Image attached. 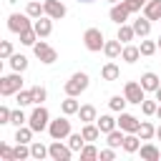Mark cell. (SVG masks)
Segmentation results:
<instances>
[{
  "mask_svg": "<svg viewBox=\"0 0 161 161\" xmlns=\"http://www.w3.org/2000/svg\"><path fill=\"white\" fill-rule=\"evenodd\" d=\"M121 58H123L126 63H136V60L141 58V48H138V45H131V43H126V45H123V53H121Z\"/></svg>",
  "mask_w": 161,
  "mask_h": 161,
  "instance_id": "cell-26",
  "label": "cell"
},
{
  "mask_svg": "<svg viewBox=\"0 0 161 161\" xmlns=\"http://www.w3.org/2000/svg\"><path fill=\"white\" fill-rule=\"evenodd\" d=\"M116 38H118L123 45H126V43H131V40L136 38V30H133V25H126V23H123V25H118V33H116Z\"/></svg>",
  "mask_w": 161,
  "mask_h": 161,
  "instance_id": "cell-27",
  "label": "cell"
},
{
  "mask_svg": "<svg viewBox=\"0 0 161 161\" xmlns=\"http://www.w3.org/2000/svg\"><path fill=\"white\" fill-rule=\"evenodd\" d=\"M18 91H23V73L13 70L8 75H0V96H15Z\"/></svg>",
  "mask_w": 161,
  "mask_h": 161,
  "instance_id": "cell-3",
  "label": "cell"
},
{
  "mask_svg": "<svg viewBox=\"0 0 161 161\" xmlns=\"http://www.w3.org/2000/svg\"><path fill=\"white\" fill-rule=\"evenodd\" d=\"M96 123H98V128H101V133L106 136V133H111L113 128H118V118H113L111 113H101L98 118H96Z\"/></svg>",
  "mask_w": 161,
  "mask_h": 161,
  "instance_id": "cell-14",
  "label": "cell"
},
{
  "mask_svg": "<svg viewBox=\"0 0 161 161\" xmlns=\"http://www.w3.org/2000/svg\"><path fill=\"white\" fill-rule=\"evenodd\" d=\"M50 153H48V146H43L40 141H33L30 143V158H38V161H43V158H48Z\"/></svg>",
  "mask_w": 161,
  "mask_h": 161,
  "instance_id": "cell-30",
  "label": "cell"
},
{
  "mask_svg": "<svg viewBox=\"0 0 161 161\" xmlns=\"http://www.w3.org/2000/svg\"><path fill=\"white\" fill-rule=\"evenodd\" d=\"M128 15H131V10H128L126 0H121V3H113V5H111V10H108V18H111L116 25H123V23L128 20Z\"/></svg>",
  "mask_w": 161,
  "mask_h": 161,
  "instance_id": "cell-10",
  "label": "cell"
},
{
  "mask_svg": "<svg viewBox=\"0 0 161 161\" xmlns=\"http://www.w3.org/2000/svg\"><path fill=\"white\" fill-rule=\"evenodd\" d=\"M28 28H33V18L28 15V13H13L10 18H8V30L10 33H23V30H28Z\"/></svg>",
  "mask_w": 161,
  "mask_h": 161,
  "instance_id": "cell-6",
  "label": "cell"
},
{
  "mask_svg": "<svg viewBox=\"0 0 161 161\" xmlns=\"http://www.w3.org/2000/svg\"><path fill=\"white\" fill-rule=\"evenodd\" d=\"M86 143H88V141L83 138V133H70V136H68V146H70L73 151H78V153H80V148H83Z\"/></svg>",
  "mask_w": 161,
  "mask_h": 161,
  "instance_id": "cell-36",
  "label": "cell"
},
{
  "mask_svg": "<svg viewBox=\"0 0 161 161\" xmlns=\"http://www.w3.org/2000/svg\"><path fill=\"white\" fill-rule=\"evenodd\" d=\"M141 86H143L146 93H153V91L161 86V80H158V75H156L153 70H146V73L141 75Z\"/></svg>",
  "mask_w": 161,
  "mask_h": 161,
  "instance_id": "cell-16",
  "label": "cell"
},
{
  "mask_svg": "<svg viewBox=\"0 0 161 161\" xmlns=\"http://www.w3.org/2000/svg\"><path fill=\"white\" fill-rule=\"evenodd\" d=\"M123 138H126V131H121V128H113L111 133H106V143L111 148H121L123 146Z\"/></svg>",
  "mask_w": 161,
  "mask_h": 161,
  "instance_id": "cell-24",
  "label": "cell"
},
{
  "mask_svg": "<svg viewBox=\"0 0 161 161\" xmlns=\"http://www.w3.org/2000/svg\"><path fill=\"white\" fill-rule=\"evenodd\" d=\"M15 101H18V106H23V108L30 106V103H33V93H30V88H28V91H18V93H15Z\"/></svg>",
  "mask_w": 161,
  "mask_h": 161,
  "instance_id": "cell-40",
  "label": "cell"
},
{
  "mask_svg": "<svg viewBox=\"0 0 161 161\" xmlns=\"http://www.w3.org/2000/svg\"><path fill=\"white\" fill-rule=\"evenodd\" d=\"M98 158H101V161H113V158H116V148H111V146L103 148V151L98 153Z\"/></svg>",
  "mask_w": 161,
  "mask_h": 161,
  "instance_id": "cell-46",
  "label": "cell"
},
{
  "mask_svg": "<svg viewBox=\"0 0 161 161\" xmlns=\"http://www.w3.org/2000/svg\"><path fill=\"white\" fill-rule=\"evenodd\" d=\"M138 48H141V55H146V58H148V55H153V53L158 50V43H156V40H141V45H138Z\"/></svg>",
  "mask_w": 161,
  "mask_h": 161,
  "instance_id": "cell-39",
  "label": "cell"
},
{
  "mask_svg": "<svg viewBox=\"0 0 161 161\" xmlns=\"http://www.w3.org/2000/svg\"><path fill=\"white\" fill-rule=\"evenodd\" d=\"M30 158V143H18L15 146V161H25Z\"/></svg>",
  "mask_w": 161,
  "mask_h": 161,
  "instance_id": "cell-41",
  "label": "cell"
},
{
  "mask_svg": "<svg viewBox=\"0 0 161 161\" xmlns=\"http://www.w3.org/2000/svg\"><path fill=\"white\" fill-rule=\"evenodd\" d=\"M108 3H111V5H113V3H121V0H108Z\"/></svg>",
  "mask_w": 161,
  "mask_h": 161,
  "instance_id": "cell-52",
  "label": "cell"
},
{
  "mask_svg": "<svg viewBox=\"0 0 161 161\" xmlns=\"http://www.w3.org/2000/svg\"><path fill=\"white\" fill-rule=\"evenodd\" d=\"M10 55H13V43H10V40H3V43H0V58L8 60Z\"/></svg>",
  "mask_w": 161,
  "mask_h": 161,
  "instance_id": "cell-44",
  "label": "cell"
},
{
  "mask_svg": "<svg viewBox=\"0 0 161 161\" xmlns=\"http://www.w3.org/2000/svg\"><path fill=\"white\" fill-rule=\"evenodd\" d=\"M123 96H126V101H128V103L141 106V103H143V98H146V91H143L141 80H128V83L123 86Z\"/></svg>",
  "mask_w": 161,
  "mask_h": 161,
  "instance_id": "cell-8",
  "label": "cell"
},
{
  "mask_svg": "<svg viewBox=\"0 0 161 161\" xmlns=\"http://www.w3.org/2000/svg\"><path fill=\"white\" fill-rule=\"evenodd\" d=\"M148 0H126V5H128V10L131 13H138V10H143V5H146Z\"/></svg>",
  "mask_w": 161,
  "mask_h": 161,
  "instance_id": "cell-45",
  "label": "cell"
},
{
  "mask_svg": "<svg viewBox=\"0 0 161 161\" xmlns=\"http://www.w3.org/2000/svg\"><path fill=\"white\" fill-rule=\"evenodd\" d=\"M80 133H83V138H86L88 143H93V141L101 138V128H98V123H83Z\"/></svg>",
  "mask_w": 161,
  "mask_h": 161,
  "instance_id": "cell-23",
  "label": "cell"
},
{
  "mask_svg": "<svg viewBox=\"0 0 161 161\" xmlns=\"http://www.w3.org/2000/svg\"><path fill=\"white\" fill-rule=\"evenodd\" d=\"M88 86H91V78H88V73L78 70V73H73V75L65 80L63 91H65V96H80V93H83Z\"/></svg>",
  "mask_w": 161,
  "mask_h": 161,
  "instance_id": "cell-2",
  "label": "cell"
},
{
  "mask_svg": "<svg viewBox=\"0 0 161 161\" xmlns=\"http://www.w3.org/2000/svg\"><path fill=\"white\" fill-rule=\"evenodd\" d=\"M78 118H80L83 123H96V118H98V111H96V106H91V103L80 106V111H78Z\"/></svg>",
  "mask_w": 161,
  "mask_h": 161,
  "instance_id": "cell-22",
  "label": "cell"
},
{
  "mask_svg": "<svg viewBox=\"0 0 161 161\" xmlns=\"http://www.w3.org/2000/svg\"><path fill=\"white\" fill-rule=\"evenodd\" d=\"M8 63H10V68L18 70V73H23V70L28 68V58H25L23 53H13V55L8 58Z\"/></svg>",
  "mask_w": 161,
  "mask_h": 161,
  "instance_id": "cell-28",
  "label": "cell"
},
{
  "mask_svg": "<svg viewBox=\"0 0 161 161\" xmlns=\"http://www.w3.org/2000/svg\"><path fill=\"white\" fill-rule=\"evenodd\" d=\"M48 153H50V158H53V161H70L73 148H70L68 143H63L60 138H53V141H50V146H48Z\"/></svg>",
  "mask_w": 161,
  "mask_h": 161,
  "instance_id": "cell-9",
  "label": "cell"
},
{
  "mask_svg": "<svg viewBox=\"0 0 161 161\" xmlns=\"http://www.w3.org/2000/svg\"><path fill=\"white\" fill-rule=\"evenodd\" d=\"M121 148H123L126 153H138V148H141V136H138V133H126Z\"/></svg>",
  "mask_w": 161,
  "mask_h": 161,
  "instance_id": "cell-18",
  "label": "cell"
},
{
  "mask_svg": "<svg viewBox=\"0 0 161 161\" xmlns=\"http://www.w3.org/2000/svg\"><path fill=\"white\" fill-rule=\"evenodd\" d=\"M156 116H158V121H161V103H158V108H156Z\"/></svg>",
  "mask_w": 161,
  "mask_h": 161,
  "instance_id": "cell-50",
  "label": "cell"
},
{
  "mask_svg": "<svg viewBox=\"0 0 161 161\" xmlns=\"http://www.w3.org/2000/svg\"><path fill=\"white\" fill-rule=\"evenodd\" d=\"M38 40H40V38H38L35 28H28V30H23V33H20V43H23V45H30V48H33Z\"/></svg>",
  "mask_w": 161,
  "mask_h": 161,
  "instance_id": "cell-33",
  "label": "cell"
},
{
  "mask_svg": "<svg viewBox=\"0 0 161 161\" xmlns=\"http://www.w3.org/2000/svg\"><path fill=\"white\" fill-rule=\"evenodd\" d=\"M30 93H33V106H40V103L48 98V91H45L43 86H33V88H30Z\"/></svg>",
  "mask_w": 161,
  "mask_h": 161,
  "instance_id": "cell-37",
  "label": "cell"
},
{
  "mask_svg": "<svg viewBox=\"0 0 161 161\" xmlns=\"http://www.w3.org/2000/svg\"><path fill=\"white\" fill-rule=\"evenodd\" d=\"M156 108H158V101H148V98H143V103H141L143 116H156Z\"/></svg>",
  "mask_w": 161,
  "mask_h": 161,
  "instance_id": "cell-42",
  "label": "cell"
},
{
  "mask_svg": "<svg viewBox=\"0 0 161 161\" xmlns=\"http://www.w3.org/2000/svg\"><path fill=\"white\" fill-rule=\"evenodd\" d=\"M10 116H13V111L8 106H0V123H10Z\"/></svg>",
  "mask_w": 161,
  "mask_h": 161,
  "instance_id": "cell-47",
  "label": "cell"
},
{
  "mask_svg": "<svg viewBox=\"0 0 161 161\" xmlns=\"http://www.w3.org/2000/svg\"><path fill=\"white\" fill-rule=\"evenodd\" d=\"M143 15L153 23V20H161V0H148L143 5Z\"/></svg>",
  "mask_w": 161,
  "mask_h": 161,
  "instance_id": "cell-20",
  "label": "cell"
},
{
  "mask_svg": "<svg viewBox=\"0 0 161 161\" xmlns=\"http://www.w3.org/2000/svg\"><path fill=\"white\" fill-rule=\"evenodd\" d=\"M156 138L161 141V126H156Z\"/></svg>",
  "mask_w": 161,
  "mask_h": 161,
  "instance_id": "cell-49",
  "label": "cell"
},
{
  "mask_svg": "<svg viewBox=\"0 0 161 161\" xmlns=\"http://www.w3.org/2000/svg\"><path fill=\"white\" fill-rule=\"evenodd\" d=\"M43 5H45V15H50L53 20H60V18H65V13H68L60 0H45Z\"/></svg>",
  "mask_w": 161,
  "mask_h": 161,
  "instance_id": "cell-13",
  "label": "cell"
},
{
  "mask_svg": "<svg viewBox=\"0 0 161 161\" xmlns=\"http://www.w3.org/2000/svg\"><path fill=\"white\" fill-rule=\"evenodd\" d=\"M83 45H86V50H91V53L103 50V45H106L103 30H101V28H88V30L83 33Z\"/></svg>",
  "mask_w": 161,
  "mask_h": 161,
  "instance_id": "cell-4",
  "label": "cell"
},
{
  "mask_svg": "<svg viewBox=\"0 0 161 161\" xmlns=\"http://www.w3.org/2000/svg\"><path fill=\"white\" fill-rule=\"evenodd\" d=\"M48 133H50V138H68L73 131H70V121H68V116L63 113V116H58V118H53L50 121V126H48Z\"/></svg>",
  "mask_w": 161,
  "mask_h": 161,
  "instance_id": "cell-5",
  "label": "cell"
},
{
  "mask_svg": "<svg viewBox=\"0 0 161 161\" xmlns=\"http://www.w3.org/2000/svg\"><path fill=\"white\" fill-rule=\"evenodd\" d=\"M25 13L35 20V18H40V15H45V5H40L38 0H30L28 5H25Z\"/></svg>",
  "mask_w": 161,
  "mask_h": 161,
  "instance_id": "cell-32",
  "label": "cell"
},
{
  "mask_svg": "<svg viewBox=\"0 0 161 161\" xmlns=\"http://www.w3.org/2000/svg\"><path fill=\"white\" fill-rule=\"evenodd\" d=\"M75 98H78V96H65V101H60V111H63L65 116H78L80 103H78Z\"/></svg>",
  "mask_w": 161,
  "mask_h": 161,
  "instance_id": "cell-17",
  "label": "cell"
},
{
  "mask_svg": "<svg viewBox=\"0 0 161 161\" xmlns=\"http://www.w3.org/2000/svg\"><path fill=\"white\" fill-rule=\"evenodd\" d=\"M138 126H141V121H138L133 113H126V111L118 113V128H121V131H126V133H138Z\"/></svg>",
  "mask_w": 161,
  "mask_h": 161,
  "instance_id": "cell-11",
  "label": "cell"
},
{
  "mask_svg": "<svg viewBox=\"0 0 161 161\" xmlns=\"http://www.w3.org/2000/svg\"><path fill=\"white\" fill-rule=\"evenodd\" d=\"M33 133H35V131H33L30 126H20V128L15 131V141H18V143H33Z\"/></svg>",
  "mask_w": 161,
  "mask_h": 161,
  "instance_id": "cell-31",
  "label": "cell"
},
{
  "mask_svg": "<svg viewBox=\"0 0 161 161\" xmlns=\"http://www.w3.org/2000/svg\"><path fill=\"white\" fill-rule=\"evenodd\" d=\"M10 123H13L15 128H20V126H25V123H28V116L23 113V106H18V108L13 111V116H10Z\"/></svg>",
  "mask_w": 161,
  "mask_h": 161,
  "instance_id": "cell-35",
  "label": "cell"
},
{
  "mask_svg": "<svg viewBox=\"0 0 161 161\" xmlns=\"http://www.w3.org/2000/svg\"><path fill=\"white\" fill-rule=\"evenodd\" d=\"M138 136H141V141H151V138L156 136V126H153L151 121H141V126H138Z\"/></svg>",
  "mask_w": 161,
  "mask_h": 161,
  "instance_id": "cell-29",
  "label": "cell"
},
{
  "mask_svg": "<svg viewBox=\"0 0 161 161\" xmlns=\"http://www.w3.org/2000/svg\"><path fill=\"white\" fill-rule=\"evenodd\" d=\"M33 53H35V58L40 60V63H45V65H50V63H55L58 60V53H55V48H50L43 38L33 45Z\"/></svg>",
  "mask_w": 161,
  "mask_h": 161,
  "instance_id": "cell-7",
  "label": "cell"
},
{
  "mask_svg": "<svg viewBox=\"0 0 161 161\" xmlns=\"http://www.w3.org/2000/svg\"><path fill=\"white\" fill-rule=\"evenodd\" d=\"M78 3H93V0H78Z\"/></svg>",
  "mask_w": 161,
  "mask_h": 161,
  "instance_id": "cell-53",
  "label": "cell"
},
{
  "mask_svg": "<svg viewBox=\"0 0 161 161\" xmlns=\"http://www.w3.org/2000/svg\"><path fill=\"white\" fill-rule=\"evenodd\" d=\"M33 28H35L38 38H48V35L53 33V18H50V15H40V18H35V20H33Z\"/></svg>",
  "mask_w": 161,
  "mask_h": 161,
  "instance_id": "cell-12",
  "label": "cell"
},
{
  "mask_svg": "<svg viewBox=\"0 0 161 161\" xmlns=\"http://www.w3.org/2000/svg\"><path fill=\"white\" fill-rule=\"evenodd\" d=\"M126 96H111V101H108V108L113 111V113H121L123 108H126Z\"/></svg>",
  "mask_w": 161,
  "mask_h": 161,
  "instance_id": "cell-34",
  "label": "cell"
},
{
  "mask_svg": "<svg viewBox=\"0 0 161 161\" xmlns=\"http://www.w3.org/2000/svg\"><path fill=\"white\" fill-rule=\"evenodd\" d=\"M103 53H106V58H108V60H116V58L123 53V43H121L118 38H116V40H106Z\"/></svg>",
  "mask_w": 161,
  "mask_h": 161,
  "instance_id": "cell-15",
  "label": "cell"
},
{
  "mask_svg": "<svg viewBox=\"0 0 161 161\" xmlns=\"http://www.w3.org/2000/svg\"><path fill=\"white\" fill-rule=\"evenodd\" d=\"M101 78H103V80H118V78H121V68H118L113 60H108V63L101 68Z\"/></svg>",
  "mask_w": 161,
  "mask_h": 161,
  "instance_id": "cell-21",
  "label": "cell"
},
{
  "mask_svg": "<svg viewBox=\"0 0 161 161\" xmlns=\"http://www.w3.org/2000/svg\"><path fill=\"white\" fill-rule=\"evenodd\" d=\"M156 43H158V50H161V35H158V40H156Z\"/></svg>",
  "mask_w": 161,
  "mask_h": 161,
  "instance_id": "cell-51",
  "label": "cell"
},
{
  "mask_svg": "<svg viewBox=\"0 0 161 161\" xmlns=\"http://www.w3.org/2000/svg\"><path fill=\"white\" fill-rule=\"evenodd\" d=\"M153 96H156V101H158V103H161V86H158V88H156V91H153Z\"/></svg>",
  "mask_w": 161,
  "mask_h": 161,
  "instance_id": "cell-48",
  "label": "cell"
},
{
  "mask_svg": "<svg viewBox=\"0 0 161 161\" xmlns=\"http://www.w3.org/2000/svg\"><path fill=\"white\" fill-rule=\"evenodd\" d=\"M158 23H161V20H158Z\"/></svg>",
  "mask_w": 161,
  "mask_h": 161,
  "instance_id": "cell-54",
  "label": "cell"
},
{
  "mask_svg": "<svg viewBox=\"0 0 161 161\" xmlns=\"http://www.w3.org/2000/svg\"><path fill=\"white\" fill-rule=\"evenodd\" d=\"M138 153H141V158H143V161H161V151H158L153 143H141Z\"/></svg>",
  "mask_w": 161,
  "mask_h": 161,
  "instance_id": "cell-19",
  "label": "cell"
},
{
  "mask_svg": "<svg viewBox=\"0 0 161 161\" xmlns=\"http://www.w3.org/2000/svg\"><path fill=\"white\" fill-rule=\"evenodd\" d=\"M28 126H30L35 133L48 131V126H50V113H48V108H45L43 103L35 106V108L30 111V116H28Z\"/></svg>",
  "mask_w": 161,
  "mask_h": 161,
  "instance_id": "cell-1",
  "label": "cell"
},
{
  "mask_svg": "<svg viewBox=\"0 0 161 161\" xmlns=\"http://www.w3.org/2000/svg\"><path fill=\"white\" fill-rule=\"evenodd\" d=\"M98 153H101V151H98L93 143H86V146L80 148V158H83V161H93V158H98Z\"/></svg>",
  "mask_w": 161,
  "mask_h": 161,
  "instance_id": "cell-38",
  "label": "cell"
},
{
  "mask_svg": "<svg viewBox=\"0 0 161 161\" xmlns=\"http://www.w3.org/2000/svg\"><path fill=\"white\" fill-rule=\"evenodd\" d=\"M0 156H3L5 161H15V148L8 146V143H0Z\"/></svg>",
  "mask_w": 161,
  "mask_h": 161,
  "instance_id": "cell-43",
  "label": "cell"
},
{
  "mask_svg": "<svg viewBox=\"0 0 161 161\" xmlns=\"http://www.w3.org/2000/svg\"><path fill=\"white\" fill-rule=\"evenodd\" d=\"M131 25H133V30H136V35H138V38H146V35L151 33V20H148L146 15H143V18H138V20H133Z\"/></svg>",
  "mask_w": 161,
  "mask_h": 161,
  "instance_id": "cell-25",
  "label": "cell"
}]
</instances>
